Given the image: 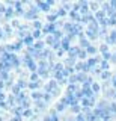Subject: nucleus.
<instances>
[{"mask_svg": "<svg viewBox=\"0 0 116 121\" xmlns=\"http://www.w3.org/2000/svg\"><path fill=\"white\" fill-rule=\"evenodd\" d=\"M51 5H53V2H38V8L42 11H47Z\"/></svg>", "mask_w": 116, "mask_h": 121, "instance_id": "nucleus-1", "label": "nucleus"}, {"mask_svg": "<svg viewBox=\"0 0 116 121\" xmlns=\"http://www.w3.org/2000/svg\"><path fill=\"white\" fill-rule=\"evenodd\" d=\"M44 30L48 32V33H56V32H57V30H56V24H54V23H50V24H48Z\"/></svg>", "mask_w": 116, "mask_h": 121, "instance_id": "nucleus-2", "label": "nucleus"}, {"mask_svg": "<svg viewBox=\"0 0 116 121\" xmlns=\"http://www.w3.org/2000/svg\"><path fill=\"white\" fill-rule=\"evenodd\" d=\"M36 12H38L36 9H32L30 12H26L24 17H26V18H29V20H35V18H36Z\"/></svg>", "mask_w": 116, "mask_h": 121, "instance_id": "nucleus-3", "label": "nucleus"}, {"mask_svg": "<svg viewBox=\"0 0 116 121\" xmlns=\"http://www.w3.org/2000/svg\"><path fill=\"white\" fill-rule=\"evenodd\" d=\"M86 64H88V67H89V68H91V70H92V68L95 67L96 64H98V59H96V58H92V59H89V60H88V62H86Z\"/></svg>", "mask_w": 116, "mask_h": 121, "instance_id": "nucleus-4", "label": "nucleus"}, {"mask_svg": "<svg viewBox=\"0 0 116 121\" xmlns=\"http://www.w3.org/2000/svg\"><path fill=\"white\" fill-rule=\"evenodd\" d=\"M104 17H106V14H104V11H96V14H95V20H104Z\"/></svg>", "mask_w": 116, "mask_h": 121, "instance_id": "nucleus-5", "label": "nucleus"}, {"mask_svg": "<svg viewBox=\"0 0 116 121\" xmlns=\"http://www.w3.org/2000/svg\"><path fill=\"white\" fill-rule=\"evenodd\" d=\"M69 17L72 18V20H77V21H80V20H81V17L76 12V11H71V12H69Z\"/></svg>", "mask_w": 116, "mask_h": 121, "instance_id": "nucleus-6", "label": "nucleus"}, {"mask_svg": "<svg viewBox=\"0 0 116 121\" xmlns=\"http://www.w3.org/2000/svg\"><path fill=\"white\" fill-rule=\"evenodd\" d=\"M23 43L26 44V45H32V43H33V36H30V35H27L23 39Z\"/></svg>", "mask_w": 116, "mask_h": 121, "instance_id": "nucleus-7", "label": "nucleus"}, {"mask_svg": "<svg viewBox=\"0 0 116 121\" xmlns=\"http://www.w3.org/2000/svg\"><path fill=\"white\" fill-rule=\"evenodd\" d=\"M32 97H33V98H35V100H38V101H39V100H41V98H42L44 95H42V94H41V92H38V91H33V94H32Z\"/></svg>", "mask_w": 116, "mask_h": 121, "instance_id": "nucleus-8", "label": "nucleus"}, {"mask_svg": "<svg viewBox=\"0 0 116 121\" xmlns=\"http://www.w3.org/2000/svg\"><path fill=\"white\" fill-rule=\"evenodd\" d=\"M44 48V43L42 41H39V43H36L35 45H33V50H42Z\"/></svg>", "mask_w": 116, "mask_h": 121, "instance_id": "nucleus-9", "label": "nucleus"}, {"mask_svg": "<svg viewBox=\"0 0 116 121\" xmlns=\"http://www.w3.org/2000/svg\"><path fill=\"white\" fill-rule=\"evenodd\" d=\"M38 86H39V82H30V83H29V88L33 89V91L38 89Z\"/></svg>", "mask_w": 116, "mask_h": 121, "instance_id": "nucleus-10", "label": "nucleus"}, {"mask_svg": "<svg viewBox=\"0 0 116 121\" xmlns=\"http://www.w3.org/2000/svg\"><path fill=\"white\" fill-rule=\"evenodd\" d=\"M106 95H107L108 98H113V97H116V91H115V89H108L107 92H106Z\"/></svg>", "mask_w": 116, "mask_h": 121, "instance_id": "nucleus-11", "label": "nucleus"}, {"mask_svg": "<svg viewBox=\"0 0 116 121\" xmlns=\"http://www.w3.org/2000/svg\"><path fill=\"white\" fill-rule=\"evenodd\" d=\"M86 52H88L89 55H95V53H96V48H95V47H92V45H89V47L86 48Z\"/></svg>", "mask_w": 116, "mask_h": 121, "instance_id": "nucleus-12", "label": "nucleus"}, {"mask_svg": "<svg viewBox=\"0 0 116 121\" xmlns=\"http://www.w3.org/2000/svg\"><path fill=\"white\" fill-rule=\"evenodd\" d=\"M91 88H92L93 92H98V91H100V85H98V83H92V85H91Z\"/></svg>", "mask_w": 116, "mask_h": 121, "instance_id": "nucleus-13", "label": "nucleus"}, {"mask_svg": "<svg viewBox=\"0 0 116 121\" xmlns=\"http://www.w3.org/2000/svg\"><path fill=\"white\" fill-rule=\"evenodd\" d=\"M12 94H14V95H20V86H14V88H12Z\"/></svg>", "mask_w": 116, "mask_h": 121, "instance_id": "nucleus-14", "label": "nucleus"}, {"mask_svg": "<svg viewBox=\"0 0 116 121\" xmlns=\"http://www.w3.org/2000/svg\"><path fill=\"white\" fill-rule=\"evenodd\" d=\"M48 21H50V23H54L56 21V18H57V14H53V15H48Z\"/></svg>", "mask_w": 116, "mask_h": 121, "instance_id": "nucleus-15", "label": "nucleus"}, {"mask_svg": "<svg viewBox=\"0 0 116 121\" xmlns=\"http://www.w3.org/2000/svg\"><path fill=\"white\" fill-rule=\"evenodd\" d=\"M101 68H103L104 71H107V68H108V62H107V60H103V62H101Z\"/></svg>", "mask_w": 116, "mask_h": 121, "instance_id": "nucleus-16", "label": "nucleus"}, {"mask_svg": "<svg viewBox=\"0 0 116 121\" xmlns=\"http://www.w3.org/2000/svg\"><path fill=\"white\" fill-rule=\"evenodd\" d=\"M30 80L32 82H38V73H32L30 74Z\"/></svg>", "mask_w": 116, "mask_h": 121, "instance_id": "nucleus-17", "label": "nucleus"}, {"mask_svg": "<svg viewBox=\"0 0 116 121\" xmlns=\"http://www.w3.org/2000/svg\"><path fill=\"white\" fill-rule=\"evenodd\" d=\"M110 77V73H108V71H103V73H101V79H108Z\"/></svg>", "mask_w": 116, "mask_h": 121, "instance_id": "nucleus-18", "label": "nucleus"}, {"mask_svg": "<svg viewBox=\"0 0 116 121\" xmlns=\"http://www.w3.org/2000/svg\"><path fill=\"white\" fill-rule=\"evenodd\" d=\"M65 15H66V11L63 9V8H62V9H59V12H57V17H65Z\"/></svg>", "mask_w": 116, "mask_h": 121, "instance_id": "nucleus-19", "label": "nucleus"}, {"mask_svg": "<svg viewBox=\"0 0 116 121\" xmlns=\"http://www.w3.org/2000/svg\"><path fill=\"white\" fill-rule=\"evenodd\" d=\"M23 115H24V117H27V118H29V117H32V111H30V109H26V111L23 112Z\"/></svg>", "mask_w": 116, "mask_h": 121, "instance_id": "nucleus-20", "label": "nucleus"}, {"mask_svg": "<svg viewBox=\"0 0 116 121\" xmlns=\"http://www.w3.org/2000/svg\"><path fill=\"white\" fill-rule=\"evenodd\" d=\"M72 112L77 113V115H80V108H78V106H72Z\"/></svg>", "mask_w": 116, "mask_h": 121, "instance_id": "nucleus-21", "label": "nucleus"}, {"mask_svg": "<svg viewBox=\"0 0 116 121\" xmlns=\"http://www.w3.org/2000/svg\"><path fill=\"white\" fill-rule=\"evenodd\" d=\"M78 58H81V59L86 58V50H80V52H78Z\"/></svg>", "mask_w": 116, "mask_h": 121, "instance_id": "nucleus-22", "label": "nucleus"}, {"mask_svg": "<svg viewBox=\"0 0 116 121\" xmlns=\"http://www.w3.org/2000/svg\"><path fill=\"white\" fill-rule=\"evenodd\" d=\"M12 14H14V11L12 9H8V11H6V18H11V17H12Z\"/></svg>", "mask_w": 116, "mask_h": 121, "instance_id": "nucleus-23", "label": "nucleus"}, {"mask_svg": "<svg viewBox=\"0 0 116 121\" xmlns=\"http://www.w3.org/2000/svg\"><path fill=\"white\" fill-rule=\"evenodd\" d=\"M50 120L51 121H59V118H57V115H56V113L53 112V113H51V117H50Z\"/></svg>", "mask_w": 116, "mask_h": 121, "instance_id": "nucleus-24", "label": "nucleus"}, {"mask_svg": "<svg viewBox=\"0 0 116 121\" xmlns=\"http://www.w3.org/2000/svg\"><path fill=\"white\" fill-rule=\"evenodd\" d=\"M33 26H35V27L38 29V30H39V27H42V24H41V21H35V23H33Z\"/></svg>", "mask_w": 116, "mask_h": 121, "instance_id": "nucleus-25", "label": "nucleus"}, {"mask_svg": "<svg viewBox=\"0 0 116 121\" xmlns=\"http://www.w3.org/2000/svg\"><path fill=\"white\" fill-rule=\"evenodd\" d=\"M44 101H50V98H51V95H50V94H44Z\"/></svg>", "mask_w": 116, "mask_h": 121, "instance_id": "nucleus-26", "label": "nucleus"}, {"mask_svg": "<svg viewBox=\"0 0 116 121\" xmlns=\"http://www.w3.org/2000/svg\"><path fill=\"white\" fill-rule=\"evenodd\" d=\"M36 106H38V108H41V109H44V108H45V104H44L42 101H36Z\"/></svg>", "mask_w": 116, "mask_h": 121, "instance_id": "nucleus-27", "label": "nucleus"}, {"mask_svg": "<svg viewBox=\"0 0 116 121\" xmlns=\"http://www.w3.org/2000/svg\"><path fill=\"white\" fill-rule=\"evenodd\" d=\"M91 9L96 11V9H98V5H96V3H91Z\"/></svg>", "mask_w": 116, "mask_h": 121, "instance_id": "nucleus-28", "label": "nucleus"}, {"mask_svg": "<svg viewBox=\"0 0 116 121\" xmlns=\"http://www.w3.org/2000/svg\"><path fill=\"white\" fill-rule=\"evenodd\" d=\"M63 109H65V104H62V103H60V104H57V111H59V112L63 111Z\"/></svg>", "mask_w": 116, "mask_h": 121, "instance_id": "nucleus-29", "label": "nucleus"}, {"mask_svg": "<svg viewBox=\"0 0 116 121\" xmlns=\"http://www.w3.org/2000/svg\"><path fill=\"white\" fill-rule=\"evenodd\" d=\"M0 76H2V80H6V79H8V73H2Z\"/></svg>", "mask_w": 116, "mask_h": 121, "instance_id": "nucleus-30", "label": "nucleus"}, {"mask_svg": "<svg viewBox=\"0 0 116 121\" xmlns=\"http://www.w3.org/2000/svg\"><path fill=\"white\" fill-rule=\"evenodd\" d=\"M38 36H41V30H36V32L33 33V38H38Z\"/></svg>", "mask_w": 116, "mask_h": 121, "instance_id": "nucleus-31", "label": "nucleus"}, {"mask_svg": "<svg viewBox=\"0 0 116 121\" xmlns=\"http://www.w3.org/2000/svg\"><path fill=\"white\" fill-rule=\"evenodd\" d=\"M77 121H84V117L83 115H77Z\"/></svg>", "mask_w": 116, "mask_h": 121, "instance_id": "nucleus-32", "label": "nucleus"}, {"mask_svg": "<svg viewBox=\"0 0 116 121\" xmlns=\"http://www.w3.org/2000/svg\"><path fill=\"white\" fill-rule=\"evenodd\" d=\"M11 121H21V120H20V117H15V118H12Z\"/></svg>", "mask_w": 116, "mask_h": 121, "instance_id": "nucleus-33", "label": "nucleus"}, {"mask_svg": "<svg viewBox=\"0 0 116 121\" xmlns=\"http://www.w3.org/2000/svg\"><path fill=\"white\" fill-rule=\"evenodd\" d=\"M2 98H5V94H2V92H0V100H2Z\"/></svg>", "mask_w": 116, "mask_h": 121, "instance_id": "nucleus-34", "label": "nucleus"}, {"mask_svg": "<svg viewBox=\"0 0 116 121\" xmlns=\"http://www.w3.org/2000/svg\"><path fill=\"white\" fill-rule=\"evenodd\" d=\"M113 86H115V88H116V77L113 79Z\"/></svg>", "mask_w": 116, "mask_h": 121, "instance_id": "nucleus-35", "label": "nucleus"}, {"mask_svg": "<svg viewBox=\"0 0 116 121\" xmlns=\"http://www.w3.org/2000/svg\"><path fill=\"white\" fill-rule=\"evenodd\" d=\"M0 38H2V30H0Z\"/></svg>", "mask_w": 116, "mask_h": 121, "instance_id": "nucleus-36", "label": "nucleus"}]
</instances>
